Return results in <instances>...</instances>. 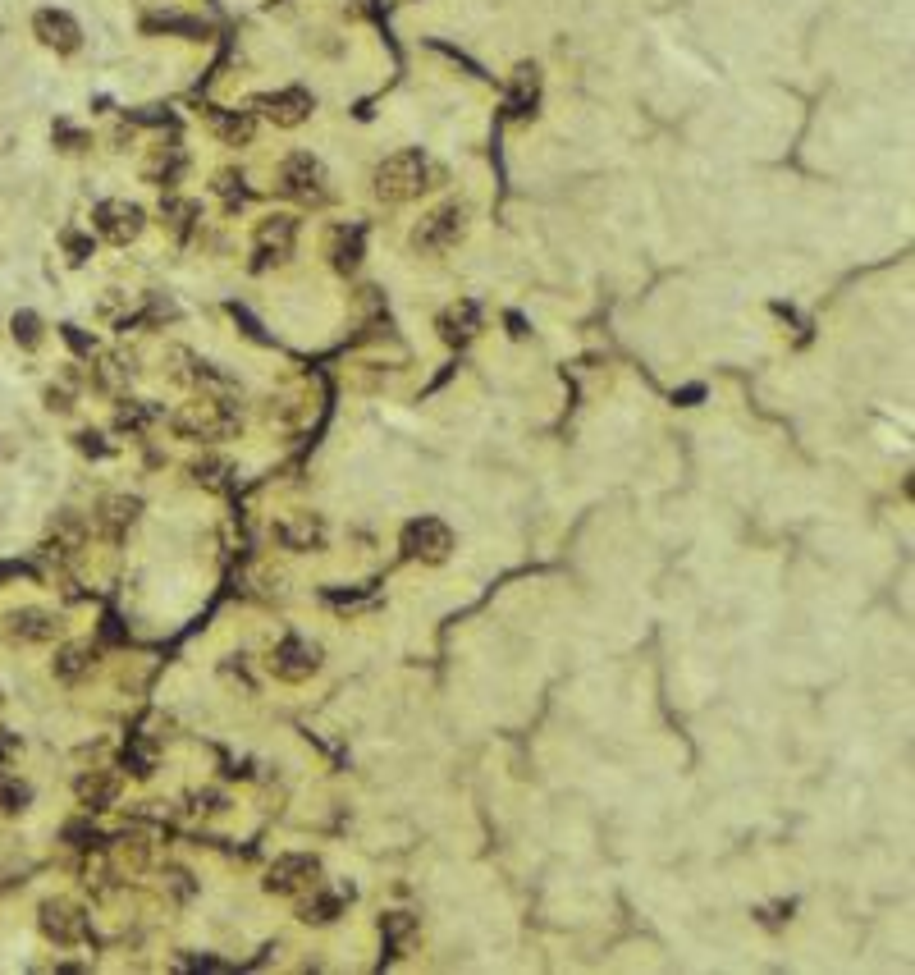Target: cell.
Masks as SVG:
<instances>
[{"instance_id":"1","label":"cell","mask_w":915,"mask_h":975,"mask_svg":"<svg viewBox=\"0 0 915 975\" xmlns=\"http://www.w3.org/2000/svg\"><path fill=\"white\" fill-rule=\"evenodd\" d=\"M435 179H440V170L431 165V156L408 147V152H394L376 165V174H371V193H376L385 206H403V202H412V197H421L426 188H435Z\"/></svg>"},{"instance_id":"2","label":"cell","mask_w":915,"mask_h":975,"mask_svg":"<svg viewBox=\"0 0 915 975\" xmlns=\"http://www.w3.org/2000/svg\"><path fill=\"white\" fill-rule=\"evenodd\" d=\"M174 431L188 435V440H225V435H234L238 431L234 394H202V399L183 403L174 412Z\"/></svg>"},{"instance_id":"3","label":"cell","mask_w":915,"mask_h":975,"mask_svg":"<svg viewBox=\"0 0 915 975\" xmlns=\"http://www.w3.org/2000/svg\"><path fill=\"white\" fill-rule=\"evenodd\" d=\"M280 193L289 197V202H298V206H312V211H321V206H330V197H334L330 170H325V165L316 161L312 152L284 156V165H280Z\"/></svg>"},{"instance_id":"4","label":"cell","mask_w":915,"mask_h":975,"mask_svg":"<svg viewBox=\"0 0 915 975\" xmlns=\"http://www.w3.org/2000/svg\"><path fill=\"white\" fill-rule=\"evenodd\" d=\"M467 216H472L467 202L435 206L431 216L412 229V252H421V257H444V252H453L467 239Z\"/></svg>"},{"instance_id":"5","label":"cell","mask_w":915,"mask_h":975,"mask_svg":"<svg viewBox=\"0 0 915 975\" xmlns=\"http://www.w3.org/2000/svg\"><path fill=\"white\" fill-rule=\"evenodd\" d=\"M316 884H321V856H312V852L275 856L266 879H261V889H266L270 898H302V893L316 889Z\"/></svg>"},{"instance_id":"6","label":"cell","mask_w":915,"mask_h":975,"mask_svg":"<svg viewBox=\"0 0 915 975\" xmlns=\"http://www.w3.org/2000/svg\"><path fill=\"white\" fill-rule=\"evenodd\" d=\"M399 550L403 559H412V564H444L453 550V531L449 522L440 518H412L408 527H403L399 536Z\"/></svg>"},{"instance_id":"7","label":"cell","mask_w":915,"mask_h":975,"mask_svg":"<svg viewBox=\"0 0 915 975\" xmlns=\"http://www.w3.org/2000/svg\"><path fill=\"white\" fill-rule=\"evenodd\" d=\"M298 248V220L293 216H266L252 234V271H270L284 266Z\"/></svg>"},{"instance_id":"8","label":"cell","mask_w":915,"mask_h":975,"mask_svg":"<svg viewBox=\"0 0 915 975\" xmlns=\"http://www.w3.org/2000/svg\"><path fill=\"white\" fill-rule=\"evenodd\" d=\"M92 229L106 243H115V248H129L142 229H147V211L138 202H129V197H110V202H101L92 211Z\"/></svg>"},{"instance_id":"9","label":"cell","mask_w":915,"mask_h":975,"mask_svg":"<svg viewBox=\"0 0 915 975\" xmlns=\"http://www.w3.org/2000/svg\"><path fill=\"white\" fill-rule=\"evenodd\" d=\"M37 925H42V934L55 943V948H74V943L87 939V916L78 902L69 898H46L42 907H37Z\"/></svg>"},{"instance_id":"10","label":"cell","mask_w":915,"mask_h":975,"mask_svg":"<svg viewBox=\"0 0 915 975\" xmlns=\"http://www.w3.org/2000/svg\"><path fill=\"white\" fill-rule=\"evenodd\" d=\"M55 632H60V618L42 605L10 609L5 623H0V637L10 641V646H46V641H55Z\"/></svg>"},{"instance_id":"11","label":"cell","mask_w":915,"mask_h":975,"mask_svg":"<svg viewBox=\"0 0 915 975\" xmlns=\"http://www.w3.org/2000/svg\"><path fill=\"white\" fill-rule=\"evenodd\" d=\"M252 106H257L275 129H298V124L312 120L316 97L307 92V87H280V92H261Z\"/></svg>"},{"instance_id":"12","label":"cell","mask_w":915,"mask_h":975,"mask_svg":"<svg viewBox=\"0 0 915 975\" xmlns=\"http://www.w3.org/2000/svg\"><path fill=\"white\" fill-rule=\"evenodd\" d=\"M316 669H321V646L307 637H284L280 646L270 650V673L280 683H307Z\"/></svg>"},{"instance_id":"13","label":"cell","mask_w":915,"mask_h":975,"mask_svg":"<svg viewBox=\"0 0 915 975\" xmlns=\"http://www.w3.org/2000/svg\"><path fill=\"white\" fill-rule=\"evenodd\" d=\"M33 33H37V42L55 55H74L78 46H83V28H78V19L69 10H37Z\"/></svg>"},{"instance_id":"14","label":"cell","mask_w":915,"mask_h":975,"mask_svg":"<svg viewBox=\"0 0 915 975\" xmlns=\"http://www.w3.org/2000/svg\"><path fill=\"white\" fill-rule=\"evenodd\" d=\"M138 513H142L138 495H106L97 504V513H92V522H97V531L106 541H124L133 531V522H138Z\"/></svg>"},{"instance_id":"15","label":"cell","mask_w":915,"mask_h":975,"mask_svg":"<svg viewBox=\"0 0 915 975\" xmlns=\"http://www.w3.org/2000/svg\"><path fill=\"white\" fill-rule=\"evenodd\" d=\"M435 330H440V339L449 348H467L476 335H481V307L472 303V298H463V303H453L440 312V321H435Z\"/></svg>"},{"instance_id":"16","label":"cell","mask_w":915,"mask_h":975,"mask_svg":"<svg viewBox=\"0 0 915 975\" xmlns=\"http://www.w3.org/2000/svg\"><path fill=\"white\" fill-rule=\"evenodd\" d=\"M344 902H353V884H348V889H334V893H325L321 884H316V889L302 893L298 921L302 925H334L339 921V911H344Z\"/></svg>"},{"instance_id":"17","label":"cell","mask_w":915,"mask_h":975,"mask_svg":"<svg viewBox=\"0 0 915 975\" xmlns=\"http://www.w3.org/2000/svg\"><path fill=\"white\" fill-rule=\"evenodd\" d=\"M275 541H280L284 550H293V554H312V550H321V545H325V522L316 518V513H298V518H289V522L275 527Z\"/></svg>"},{"instance_id":"18","label":"cell","mask_w":915,"mask_h":975,"mask_svg":"<svg viewBox=\"0 0 915 975\" xmlns=\"http://www.w3.org/2000/svg\"><path fill=\"white\" fill-rule=\"evenodd\" d=\"M92 669H97V646L92 641H65L51 660L55 683H83Z\"/></svg>"},{"instance_id":"19","label":"cell","mask_w":915,"mask_h":975,"mask_svg":"<svg viewBox=\"0 0 915 975\" xmlns=\"http://www.w3.org/2000/svg\"><path fill=\"white\" fill-rule=\"evenodd\" d=\"M536 101H540V69L536 65H517L513 69V87H508V115L513 120H531L536 115Z\"/></svg>"},{"instance_id":"20","label":"cell","mask_w":915,"mask_h":975,"mask_svg":"<svg viewBox=\"0 0 915 975\" xmlns=\"http://www.w3.org/2000/svg\"><path fill=\"white\" fill-rule=\"evenodd\" d=\"M183 170H188V152H183L179 142H170V147H156L151 152V161L142 165V179L156 188H174L183 179Z\"/></svg>"},{"instance_id":"21","label":"cell","mask_w":915,"mask_h":975,"mask_svg":"<svg viewBox=\"0 0 915 975\" xmlns=\"http://www.w3.org/2000/svg\"><path fill=\"white\" fill-rule=\"evenodd\" d=\"M83 545H87V527H83V518H74V513L55 518L51 536H46V554H51V559L69 564V559H78V550H83Z\"/></svg>"},{"instance_id":"22","label":"cell","mask_w":915,"mask_h":975,"mask_svg":"<svg viewBox=\"0 0 915 975\" xmlns=\"http://www.w3.org/2000/svg\"><path fill=\"white\" fill-rule=\"evenodd\" d=\"M211 129L225 147H248L257 133V115L252 110H211Z\"/></svg>"},{"instance_id":"23","label":"cell","mask_w":915,"mask_h":975,"mask_svg":"<svg viewBox=\"0 0 915 975\" xmlns=\"http://www.w3.org/2000/svg\"><path fill=\"white\" fill-rule=\"evenodd\" d=\"M74 792H78V806H87V811H106V806H115V797H119V779L110 770H92L74 783Z\"/></svg>"},{"instance_id":"24","label":"cell","mask_w":915,"mask_h":975,"mask_svg":"<svg viewBox=\"0 0 915 975\" xmlns=\"http://www.w3.org/2000/svg\"><path fill=\"white\" fill-rule=\"evenodd\" d=\"M357 261H362V229H334L330 234V266L339 275H353Z\"/></svg>"},{"instance_id":"25","label":"cell","mask_w":915,"mask_h":975,"mask_svg":"<svg viewBox=\"0 0 915 975\" xmlns=\"http://www.w3.org/2000/svg\"><path fill=\"white\" fill-rule=\"evenodd\" d=\"M161 216H165V225H170L174 239H188V234H193V225H197V216H202V206H197L193 197H165V202H161Z\"/></svg>"},{"instance_id":"26","label":"cell","mask_w":915,"mask_h":975,"mask_svg":"<svg viewBox=\"0 0 915 975\" xmlns=\"http://www.w3.org/2000/svg\"><path fill=\"white\" fill-rule=\"evenodd\" d=\"M28 802H33V788H28L19 774H5V770H0V815L28 811Z\"/></svg>"},{"instance_id":"27","label":"cell","mask_w":915,"mask_h":975,"mask_svg":"<svg viewBox=\"0 0 915 975\" xmlns=\"http://www.w3.org/2000/svg\"><path fill=\"white\" fill-rule=\"evenodd\" d=\"M229 477H234L229 458H202V463H193V481L206 490H229Z\"/></svg>"},{"instance_id":"28","label":"cell","mask_w":915,"mask_h":975,"mask_svg":"<svg viewBox=\"0 0 915 975\" xmlns=\"http://www.w3.org/2000/svg\"><path fill=\"white\" fill-rule=\"evenodd\" d=\"M156 417H161V408H151V403H129V408H119L115 426H119V431H129V435H142Z\"/></svg>"},{"instance_id":"29","label":"cell","mask_w":915,"mask_h":975,"mask_svg":"<svg viewBox=\"0 0 915 975\" xmlns=\"http://www.w3.org/2000/svg\"><path fill=\"white\" fill-rule=\"evenodd\" d=\"M10 335H14V344H19V348H37V344H42V316H37V312H14Z\"/></svg>"},{"instance_id":"30","label":"cell","mask_w":915,"mask_h":975,"mask_svg":"<svg viewBox=\"0 0 915 975\" xmlns=\"http://www.w3.org/2000/svg\"><path fill=\"white\" fill-rule=\"evenodd\" d=\"M412 930H417V916H412V911H389V916H380V939H389V943L408 939Z\"/></svg>"},{"instance_id":"31","label":"cell","mask_w":915,"mask_h":975,"mask_svg":"<svg viewBox=\"0 0 915 975\" xmlns=\"http://www.w3.org/2000/svg\"><path fill=\"white\" fill-rule=\"evenodd\" d=\"M65 843L69 847H78V852H97L101 847V834L92 829L87 820H74V824H65Z\"/></svg>"},{"instance_id":"32","label":"cell","mask_w":915,"mask_h":975,"mask_svg":"<svg viewBox=\"0 0 915 975\" xmlns=\"http://www.w3.org/2000/svg\"><path fill=\"white\" fill-rule=\"evenodd\" d=\"M216 193H225L229 206H243V202H248V188H243V174H238V170H220L216 174Z\"/></svg>"},{"instance_id":"33","label":"cell","mask_w":915,"mask_h":975,"mask_svg":"<svg viewBox=\"0 0 915 975\" xmlns=\"http://www.w3.org/2000/svg\"><path fill=\"white\" fill-rule=\"evenodd\" d=\"M51 138L60 142L65 152H87V142H92L83 129H74V124H65V120H60V124H55V129H51Z\"/></svg>"},{"instance_id":"34","label":"cell","mask_w":915,"mask_h":975,"mask_svg":"<svg viewBox=\"0 0 915 975\" xmlns=\"http://www.w3.org/2000/svg\"><path fill=\"white\" fill-rule=\"evenodd\" d=\"M188 802H193V806H188L193 815H220V811H225V797H220V792H193Z\"/></svg>"},{"instance_id":"35","label":"cell","mask_w":915,"mask_h":975,"mask_svg":"<svg viewBox=\"0 0 915 975\" xmlns=\"http://www.w3.org/2000/svg\"><path fill=\"white\" fill-rule=\"evenodd\" d=\"M60 243H65V252H69V261H74V266L92 257V239H83V234H74V229H65V234H60Z\"/></svg>"},{"instance_id":"36","label":"cell","mask_w":915,"mask_h":975,"mask_svg":"<svg viewBox=\"0 0 915 975\" xmlns=\"http://www.w3.org/2000/svg\"><path fill=\"white\" fill-rule=\"evenodd\" d=\"M74 445L83 449V454H92V458H106V454H110V445H101V435H97V431H78V435H74Z\"/></svg>"},{"instance_id":"37","label":"cell","mask_w":915,"mask_h":975,"mask_svg":"<svg viewBox=\"0 0 915 975\" xmlns=\"http://www.w3.org/2000/svg\"><path fill=\"white\" fill-rule=\"evenodd\" d=\"M165 879L174 884V893H179V898H188V893H193V884H188L193 875H188V870H165Z\"/></svg>"},{"instance_id":"38","label":"cell","mask_w":915,"mask_h":975,"mask_svg":"<svg viewBox=\"0 0 915 975\" xmlns=\"http://www.w3.org/2000/svg\"><path fill=\"white\" fill-rule=\"evenodd\" d=\"M46 408H51V412H69V408H74V403H69V390H55V385H51V390H46Z\"/></svg>"},{"instance_id":"39","label":"cell","mask_w":915,"mask_h":975,"mask_svg":"<svg viewBox=\"0 0 915 975\" xmlns=\"http://www.w3.org/2000/svg\"><path fill=\"white\" fill-rule=\"evenodd\" d=\"M28 573H33V568L19 564V559H5V564H0V582H5V577H28Z\"/></svg>"},{"instance_id":"40","label":"cell","mask_w":915,"mask_h":975,"mask_svg":"<svg viewBox=\"0 0 915 975\" xmlns=\"http://www.w3.org/2000/svg\"><path fill=\"white\" fill-rule=\"evenodd\" d=\"M65 339H69V344L78 348V353H92V344H87V339L78 335V325H65Z\"/></svg>"}]
</instances>
